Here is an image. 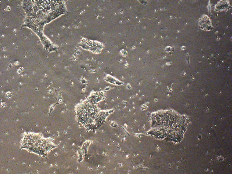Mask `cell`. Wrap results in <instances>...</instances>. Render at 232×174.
<instances>
[{
	"instance_id": "6da1fadb",
	"label": "cell",
	"mask_w": 232,
	"mask_h": 174,
	"mask_svg": "<svg viewBox=\"0 0 232 174\" xmlns=\"http://www.w3.org/2000/svg\"><path fill=\"white\" fill-rule=\"evenodd\" d=\"M95 108L92 104L86 102L81 106L78 111V115L80 118L85 119L91 118L95 113Z\"/></svg>"
}]
</instances>
